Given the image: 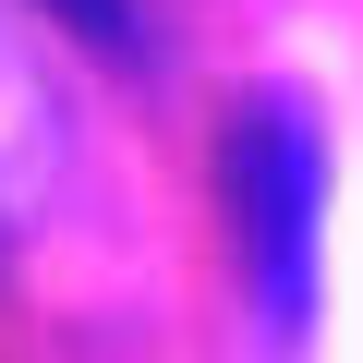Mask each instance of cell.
I'll list each match as a JSON object with an SVG mask.
<instances>
[{
  "instance_id": "obj_1",
  "label": "cell",
  "mask_w": 363,
  "mask_h": 363,
  "mask_svg": "<svg viewBox=\"0 0 363 363\" xmlns=\"http://www.w3.org/2000/svg\"><path fill=\"white\" fill-rule=\"evenodd\" d=\"M218 194H230V255H242V303H255V327H267V339H303V315H315V206H327V145H315V109H303L291 85L230 97Z\"/></svg>"
},
{
  "instance_id": "obj_2",
  "label": "cell",
  "mask_w": 363,
  "mask_h": 363,
  "mask_svg": "<svg viewBox=\"0 0 363 363\" xmlns=\"http://www.w3.org/2000/svg\"><path fill=\"white\" fill-rule=\"evenodd\" d=\"M61 25H85L97 49H133V0H49Z\"/></svg>"
}]
</instances>
